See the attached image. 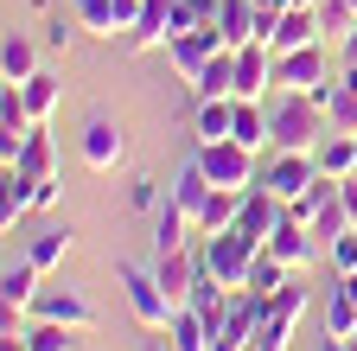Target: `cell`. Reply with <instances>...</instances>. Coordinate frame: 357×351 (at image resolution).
<instances>
[{"label": "cell", "instance_id": "6da1fadb", "mask_svg": "<svg viewBox=\"0 0 357 351\" xmlns=\"http://www.w3.org/2000/svg\"><path fill=\"white\" fill-rule=\"evenodd\" d=\"M326 135H332V121H326L319 96H306V90H268V147L312 154Z\"/></svg>", "mask_w": 357, "mask_h": 351}, {"label": "cell", "instance_id": "7a4b0ae2", "mask_svg": "<svg viewBox=\"0 0 357 351\" xmlns=\"http://www.w3.org/2000/svg\"><path fill=\"white\" fill-rule=\"evenodd\" d=\"M115 281L128 294V313L141 320L147 332H166V320L178 313V300L160 287V269H141V262H115Z\"/></svg>", "mask_w": 357, "mask_h": 351}, {"label": "cell", "instance_id": "3957f363", "mask_svg": "<svg viewBox=\"0 0 357 351\" xmlns=\"http://www.w3.org/2000/svg\"><path fill=\"white\" fill-rule=\"evenodd\" d=\"M255 255L261 243L243 237V230H217V237H198V262H204V275H217L223 287H249V269H255Z\"/></svg>", "mask_w": 357, "mask_h": 351}, {"label": "cell", "instance_id": "277c9868", "mask_svg": "<svg viewBox=\"0 0 357 351\" xmlns=\"http://www.w3.org/2000/svg\"><path fill=\"white\" fill-rule=\"evenodd\" d=\"M192 154H198V166L211 172V186L249 192V186L261 179V154H255V147H243V141H198Z\"/></svg>", "mask_w": 357, "mask_h": 351}, {"label": "cell", "instance_id": "5b68a950", "mask_svg": "<svg viewBox=\"0 0 357 351\" xmlns=\"http://www.w3.org/2000/svg\"><path fill=\"white\" fill-rule=\"evenodd\" d=\"M261 313H268V300L255 287H236L230 306H223V320L211 326V351H249L255 332H261Z\"/></svg>", "mask_w": 357, "mask_h": 351}, {"label": "cell", "instance_id": "8992f818", "mask_svg": "<svg viewBox=\"0 0 357 351\" xmlns=\"http://www.w3.org/2000/svg\"><path fill=\"white\" fill-rule=\"evenodd\" d=\"M332 52H326V38L319 45H300V52H281L275 58V90H306V96H326V83H332Z\"/></svg>", "mask_w": 357, "mask_h": 351}, {"label": "cell", "instance_id": "52a82bcc", "mask_svg": "<svg viewBox=\"0 0 357 351\" xmlns=\"http://www.w3.org/2000/svg\"><path fill=\"white\" fill-rule=\"evenodd\" d=\"M312 179H319V154H281V147H268V154H261V179H255V186H268L275 198L294 204Z\"/></svg>", "mask_w": 357, "mask_h": 351}, {"label": "cell", "instance_id": "ba28073f", "mask_svg": "<svg viewBox=\"0 0 357 351\" xmlns=\"http://www.w3.org/2000/svg\"><path fill=\"white\" fill-rule=\"evenodd\" d=\"M32 320H58V326L89 332V326H96V300H89L77 281H45L38 300H32Z\"/></svg>", "mask_w": 357, "mask_h": 351}, {"label": "cell", "instance_id": "9c48e42d", "mask_svg": "<svg viewBox=\"0 0 357 351\" xmlns=\"http://www.w3.org/2000/svg\"><path fill=\"white\" fill-rule=\"evenodd\" d=\"M77 154H83L89 172H115V166L128 160V128H121L115 115H89L83 135H77Z\"/></svg>", "mask_w": 357, "mask_h": 351}, {"label": "cell", "instance_id": "30bf717a", "mask_svg": "<svg viewBox=\"0 0 357 351\" xmlns=\"http://www.w3.org/2000/svg\"><path fill=\"white\" fill-rule=\"evenodd\" d=\"M275 45L268 38H249V45H236V96H268L275 90Z\"/></svg>", "mask_w": 357, "mask_h": 351}, {"label": "cell", "instance_id": "8fae6325", "mask_svg": "<svg viewBox=\"0 0 357 351\" xmlns=\"http://www.w3.org/2000/svg\"><path fill=\"white\" fill-rule=\"evenodd\" d=\"M261 249H275V255L287 262V269H294V275H300V269H312V262H319V255H326V243H319V237H312V230L300 224V217H281V224H275V237H268Z\"/></svg>", "mask_w": 357, "mask_h": 351}, {"label": "cell", "instance_id": "7c38bea8", "mask_svg": "<svg viewBox=\"0 0 357 351\" xmlns=\"http://www.w3.org/2000/svg\"><path fill=\"white\" fill-rule=\"evenodd\" d=\"M77 7V26L83 32H96V38H128V26H134V13H141V0H70Z\"/></svg>", "mask_w": 357, "mask_h": 351}, {"label": "cell", "instance_id": "4fadbf2b", "mask_svg": "<svg viewBox=\"0 0 357 351\" xmlns=\"http://www.w3.org/2000/svg\"><path fill=\"white\" fill-rule=\"evenodd\" d=\"M217 52H223V45H217V32H211V26H198V32H172V38H166V64L185 77V83H192Z\"/></svg>", "mask_w": 357, "mask_h": 351}, {"label": "cell", "instance_id": "5bb4252c", "mask_svg": "<svg viewBox=\"0 0 357 351\" xmlns=\"http://www.w3.org/2000/svg\"><path fill=\"white\" fill-rule=\"evenodd\" d=\"M281 217H287V198H275L268 186H249V192H243V211H236V230L255 237V243H268Z\"/></svg>", "mask_w": 357, "mask_h": 351}, {"label": "cell", "instance_id": "9a60e30c", "mask_svg": "<svg viewBox=\"0 0 357 351\" xmlns=\"http://www.w3.org/2000/svg\"><path fill=\"white\" fill-rule=\"evenodd\" d=\"M166 38H172V0H141V13H134L121 45L128 52H166Z\"/></svg>", "mask_w": 357, "mask_h": 351}, {"label": "cell", "instance_id": "2e32d148", "mask_svg": "<svg viewBox=\"0 0 357 351\" xmlns=\"http://www.w3.org/2000/svg\"><path fill=\"white\" fill-rule=\"evenodd\" d=\"M32 211H38V179L20 172V166H7V172H0V224H7V237L26 224Z\"/></svg>", "mask_w": 357, "mask_h": 351}, {"label": "cell", "instance_id": "e0dca14e", "mask_svg": "<svg viewBox=\"0 0 357 351\" xmlns=\"http://www.w3.org/2000/svg\"><path fill=\"white\" fill-rule=\"evenodd\" d=\"M211 32H217L223 52H236V45H249V38H261V7H255V0H223Z\"/></svg>", "mask_w": 357, "mask_h": 351}, {"label": "cell", "instance_id": "ac0fdd59", "mask_svg": "<svg viewBox=\"0 0 357 351\" xmlns=\"http://www.w3.org/2000/svg\"><path fill=\"white\" fill-rule=\"evenodd\" d=\"M7 166L32 172V179H52V172H58V141H52V128L32 121V128H26V141L13 147V160H7Z\"/></svg>", "mask_w": 357, "mask_h": 351}, {"label": "cell", "instance_id": "d6986e66", "mask_svg": "<svg viewBox=\"0 0 357 351\" xmlns=\"http://www.w3.org/2000/svg\"><path fill=\"white\" fill-rule=\"evenodd\" d=\"M192 243H198V217H192L185 204L166 198V204L153 211V255H166V249H192Z\"/></svg>", "mask_w": 357, "mask_h": 351}, {"label": "cell", "instance_id": "ffe728a7", "mask_svg": "<svg viewBox=\"0 0 357 351\" xmlns=\"http://www.w3.org/2000/svg\"><path fill=\"white\" fill-rule=\"evenodd\" d=\"M38 287H45V269H38V262H26V255L0 269V306H13V313H32Z\"/></svg>", "mask_w": 357, "mask_h": 351}, {"label": "cell", "instance_id": "44dd1931", "mask_svg": "<svg viewBox=\"0 0 357 351\" xmlns=\"http://www.w3.org/2000/svg\"><path fill=\"white\" fill-rule=\"evenodd\" d=\"M319 7H287L281 20H275V32H268V45L275 52H300V45H319Z\"/></svg>", "mask_w": 357, "mask_h": 351}, {"label": "cell", "instance_id": "7402d4cb", "mask_svg": "<svg viewBox=\"0 0 357 351\" xmlns=\"http://www.w3.org/2000/svg\"><path fill=\"white\" fill-rule=\"evenodd\" d=\"M319 320H326V332H338V338H351V332H357V275H332Z\"/></svg>", "mask_w": 357, "mask_h": 351}, {"label": "cell", "instance_id": "603a6c76", "mask_svg": "<svg viewBox=\"0 0 357 351\" xmlns=\"http://www.w3.org/2000/svg\"><path fill=\"white\" fill-rule=\"evenodd\" d=\"M70 249H77V230H70V224H38V230L26 237V249H20V255H26V262H38V269L52 275Z\"/></svg>", "mask_w": 357, "mask_h": 351}, {"label": "cell", "instance_id": "cb8c5ba5", "mask_svg": "<svg viewBox=\"0 0 357 351\" xmlns=\"http://www.w3.org/2000/svg\"><path fill=\"white\" fill-rule=\"evenodd\" d=\"M26 128H32V109L20 96V83H7V90H0V166L13 160V147L26 141Z\"/></svg>", "mask_w": 357, "mask_h": 351}, {"label": "cell", "instance_id": "d4e9b609", "mask_svg": "<svg viewBox=\"0 0 357 351\" xmlns=\"http://www.w3.org/2000/svg\"><path fill=\"white\" fill-rule=\"evenodd\" d=\"M153 269H160V287L185 306L192 300V281H198V249H166V255H153Z\"/></svg>", "mask_w": 357, "mask_h": 351}, {"label": "cell", "instance_id": "484cf974", "mask_svg": "<svg viewBox=\"0 0 357 351\" xmlns=\"http://www.w3.org/2000/svg\"><path fill=\"white\" fill-rule=\"evenodd\" d=\"M38 70H45L38 64V38L32 32H7V45H0V83H26Z\"/></svg>", "mask_w": 357, "mask_h": 351}, {"label": "cell", "instance_id": "4316f807", "mask_svg": "<svg viewBox=\"0 0 357 351\" xmlns=\"http://www.w3.org/2000/svg\"><path fill=\"white\" fill-rule=\"evenodd\" d=\"M166 345H172V351H211V313H198V306L185 300V306L166 320Z\"/></svg>", "mask_w": 357, "mask_h": 351}, {"label": "cell", "instance_id": "83f0119b", "mask_svg": "<svg viewBox=\"0 0 357 351\" xmlns=\"http://www.w3.org/2000/svg\"><path fill=\"white\" fill-rule=\"evenodd\" d=\"M319 103H326V121L338 128V135H357V77H351V70H338V77L326 83Z\"/></svg>", "mask_w": 357, "mask_h": 351}, {"label": "cell", "instance_id": "f1b7e54d", "mask_svg": "<svg viewBox=\"0 0 357 351\" xmlns=\"http://www.w3.org/2000/svg\"><path fill=\"white\" fill-rule=\"evenodd\" d=\"M166 198H172V204H185V211L198 217V204L211 198V172L198 166V154H192V160H178V172L166 179Z\"/></svg>", "mask_w": 357, "mask_h": 351}, {"label": "cell", "instance_id": "f546056e", "mask_svg": "<svg viewBox=\"0 0 357 351\" xmlns=\"http://www.w3.org/2000/svg\"><path fill=\"white\" fill-rule=\"evenodd\" d=\"M230 141L268 154V96H236V128H230Z\"/></svg>", "mask_w": 357, "mask_h": 351}, {"label": "cell", "instance_id": "4dcf8cb0", "mask_svg": "<svg viewBox=\"0 0 357 351\" xmlns=\"http://www.w3.org/2000/svg\"><path fill=\"white\" fill-rule=\"evenodd\" d=\"M236 211H243V192H230V186H211V198L198 204V237L236 230Z\"/></svg>", "mask_w": 357, "mask_h": 351}, {"label": "cell", "instance_id": "1f68e13d", "mask_svg": "<svg viewBox=\"0 0 357 351\" xmlns=\"http://www.w3.org/2000/svg\"><path fill=\"white\" fill-rule=\"evenodd\" d=\"M192 96L211 103V96H236V52H217L198 77H192Z\"/></svg>", "mask_w": 357, "mask_h": 351}, {"label": "cell", "instance_id": "d6a6232c", "mask_svg": "<svg viewBox=\"0 0 357 351\" xmlns=\"http://www.w3.org/2000/svg\"><path fill=\"white\" fill-rule=\"evenodd\" d=\"M230 128H236V96L198 103V115H192V135H198V141H230Z\"/></svg>", "mask_w": 357, "mask_h": 351}, {"label": "cell", "instance_id": "836d02e7", "mask_svg": "<svg viewBox=\"0 0 357 351\" xmlns=\"http://www.w3.org/2000/svg\"><path fill=\"white\" fill-rule=\"evenodd\" d=\"M312 154H319V172H332V179H351V172H357V135H338V128H332Z\"/></svg>", "mask_w": 357, "mask_h": 351}, {"label": "cell", "instance_id": "e575fe53", "mask_svg": "<svg viewBox=\"0 0 357 351\" xmlns=\"http://www.w3.org/2000/svg\"><path fill=\"white\" fill-rule=\"evenodd\" d=\"M20 96H26V109H32V121H52V109L64 103V83H58L52 70H38V77L20 83Z\"/></svg>", "mask_w": 357, "mask_h": 351}, {"label": "cell", "instance_id": "d590c367", "mask_svg": "<svg viewBox=\"0 0 357 351\" xmlns=\"http://www.w3.org/2000/svg\"><path fill=\"white\" fill-rule=\"evenodd\" d=\"M287 281H294V269H287V262H281L275 249H261V255H255V269H249V287H255L261 300H275Z\"/></svg>", "mask_w": 357, "mask_h": 351}, {"label": "cell", "instance_id": "8d00e7d4", "mask_svg": "<svg viewBox=\"0 0 357 351\" xmlns=\"http://www.w3.org/2000/svg\"><path fill=\"white\" fill-rule=\"evenodd\" d=\"M357 26V7H351V0H319V32L326 38H344Z\"/></svg>", "mask_w": 357, "mask_h": 351}, {"label": "cell", "instance_id": "74e56055", "mask_svg": "<svg viewBox=\"0 0 357 351\" xmlns=\"http://www.w3.org/2000/svg\"><path fill=\"white\" fill-rule=\"evenodd\" d=\"M326 262H332V275H357V224L326 243Z\"/></svg>", "mask_w": 357, "mask_h": 351}, {"label": "cell", "instance_id": "f35d334b", "mask_svg": "<svg viewBox=\"0 0 357 351\" xmlns=\"http://www.w3.org/2000/svg\"><path fill=\"white\" fill-rule=\"evenodd\" d=\"M306 230H312V237H319V243H332V237H344V230H351V217H344V198H332V204H326L319 217H312V224H306Z\"/></svg>", "mask_w": 357, "mask_h": 351}, {"label": "cell", "instance_id": "ab89813d", "mask_svg": "<svg viewBox=\"0 0 357 351\" xmlns=\"http://www.w3.org/2000/svg\"><path fill=\"white\" fill-rule=\"evenodd\" d=\"M128 204H134V211H147V217L166 204V192H160V179H153V172H141V179L128 186Z\"/></svg>", "mask_w": 357, "mask_h": 351}, {"label": "cell", "instance_id": "60d3db41", "mask_svg": "<svg viewBox=\"0 0 357 351\" xmlns=\"http://www.w3.org/2000/svg\"><path fill=\"white\" fill-rule=\"evenodd\" d=\"M338 70H351V77H357V26L338 38Z\"/></svg>", "mask_w": 357, "mask_h": 351}, {"label": "cell", "instance_id": "b9f144b4", "mask_svg": "<svg viewBox=\"0 0 357 351\" xmlns=\"http://www.w3.org/2000/svg\"><path fill=\"white\" fill-rule=\"evenodd\" d=\"M64 198V179H58V172H52V179H38V211H52Z\"/></svg>", "mask_w": 357, "mask_h": 351}, {"label": "cell", "instance_id": "7bdbcfd3", "mask_svg": "<svg viewBox=\"0 0 357 351\" xmlns=\"http://www.w3.org/2000/svg\"><path fill=\"white\" fill-rule=\"evenodd\" d=\"M319 351H351V345H344L338 332H319Z\"/></svg>", "mask_w": 357, "mask_h": 351}, {"label": "cell", "instance_id": "ee69618b", "mask_svg": "<svg viewBox=\"0 0 357 351\" xmlns=\"http://www.w3.org/2000/svg\"><path fill=\"white\" fill-rule=\"evenodd\" d=\"M344 345H351V351H357V332H351V338H344Z\"/></svg>", "mask_w": 357, "mask_h": 351}, {"label": "cell", "instance_id": "f6af8a7d", "mask_svg": "<svg viewBox=\"0 0 357 351\" xmlns=\"http://www.w3.org/2000/svg\"><path fill=\"white\" fill-rule=\"evenodd\" d=\"M147 351H172V345H147Z\"/></svg>", "mask_w": 357, "mask_h": 351}, {"label": "cell", "instance_id": "bcb514c9", "mask_svg": "<svg viewBox=\"0 0 357 351\" xmlns=\"http://www.w3.org/2000/svg\"><path fill=\"white\" fill-rule=\"evenodd\" d=\"M249 351H261V345H249Z\"/></svg>", "mask_w": 357, "mask_h": 351}, {"label": "cell", "instance_id": "7dc6e473", "mask_svg": "<svg viewBox=\"0 0 357 351\" xmlns=\"http://www.w3.org/2000/svg\"><path fill=\"white\" fill-rule=\"evenodd\" d=\"M351 7H357V0H351Z\"/></svg>", "mask_w": 357, "mask_h": 351}]
</instances>
